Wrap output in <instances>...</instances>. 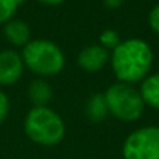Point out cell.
<instances>
[{
	"label": "cell",
	"mask_w": 159,
	"mask_h": 159,
	"mask_svg": "<svg viewBox=\"0 0 159 159\" xmlns=\"http://www.w3.org/2000/svg\"><path fill=\"white\" fill-rule=\"evenodd\" d=\"M28 96L34 107H47L53 98V88L47 80L36 79L28 87Z\"/></svg>",
	"instance_id": "obj_9"
},
{
	"label": "cell",
	"mask_w": 159,
	"mask_h": 159,
	"mask_svg": "<svg viewBox=\"0 0 159 159\" xmlns=\"http://www.w3.org/2000/svg\"><path fill=\"white\" fill-rule=\"evenodd\" d=\"M108 62V51L101 45H90L84 48L77 56V63L88 73L101 71Z\"/></svg>",
	"instance_id": "obj_7"
},
{
	"label": "cell",
	"mask_w": 159,
	"mask_h": 159,
	"mask_svg": "<svg viewBox=\"0 0 159 159\" xmlns=\"http://www.w3.org/2000/svg\"><path fill=\"white\" fill-rule=\"evenodd\" d=\"M39 2H42V3H45V5H60V3H63L65 0H39Z\"/></svg>",
	"instance_id": "obj_17"
},
{
	"label": "cell",
	"mask_w": 159,
	"mask_h": 159,
	"mask_svg": "<svg viewBox=\"0 0 159 159\" xmlns=\"http://www.w3.org/2000/svg\"><path fill=\"white\" fill-rule=\"evenodd\" d=\"M8 111H9V101H8V96H6L3 91H0V124L6 119Z\"/></svg>",
	"instance_id": "obj_15"
},
{
	"label": "cell",
	"mask_w": 159,
	"mask_h": 159,
	"mask_svg": "<svg viewBox=\"0 0 159 159\" xmlns=\"http://www.w3.org/2000/svg\"><path fill=\"white\" fill-rule=\"evenodd\" d=\"M122 156L124 159H159V127H144L128 134Z\"/></svg>",
	"instance_id": "obj_5"
},
{
	"label": "cell",
	"mask_w": 159,
	"mask_h": 159,
	"mask_svg": "<svg viewBox=\"0 0 159 159\" xmlns=\"http://www.w3.org/2000/svg\"><path fill=\"white\" fill-rule=\"evenodd\" d=\"M99 40H101V47H104L107 51L108 50H114L120 43V37H119V34L114 30H105V31H102L101 36H99Z\"/></svg>",
	"instance_id": "obj_12"
},
{
	"label": "cell",
	"mask_w": 159,
	"mask_h": 159,
	"mask_svg": "<svg viewBox=\"0 0 159 159\" xmlns=\"http://www.w3.org/2000/svg\"><path fill=\"white\" fill-rule=\"evenodd\" d=\"M108 113L122 122L138 120L144 113V99L130 84H113L104 93Z\"/></svg>",
	"instance_id": "obj_4"
},
{
	"label": "cell",
	"mask_w": 159,
	"mask_h": 159,
	"mask_svg": "<svg viewBox=\"0 0 159 159\" xmlns=\"http://www.w3.org/2000/svg\"><path fill=\"white\" fill-rule=\"evenodd\" d=\"M102 2H104L105 8H108V9L120 8V6H122V3H124V0H102Z\"/></svg>",
	"instance_id": "obj_16"
},
{
	"label": "cell",
	"mask_w": 159,
	"mask_h": 159,
	"mask_svg": "<svg viewBox=\"0 0 159 159\" xmlns=\"http://www.w3.org/2000/svg\"><path fill=\"white\" fill-rule=\"evenodd\" d=\"M16 2H17V5H22V3H25L26 0H16Z\"/></svg>",
	"instance_id": "obj_18"
},
{
	"label": "cell",
	"mask_w": 159,
	"mask_h": 159,
	"mask_svg": "<svg viewBox=\"0 0 159 159\" xmlns=\"http://www.w3.org/2000/svg\"><path fill=\"white\" fill-rule=\"evenodd\" d=\"M139 93L144 99V104L159 110V74L147 76L142 82Z\"/></svg>",
	"instance_id": "obj_10"
},
{
	"label": "cell",
	"mask_w": 159,
	"mask_h": 159,
	"mask_svg": "<svg viewBox=\"0 0 159 159\" xmlns=\"http://www.w3.org/2000/svg\"><path fill=\"white\" fill-rule=\"evenodd\" d=\"M26 136L45 147L59 144L65 136V124L62 117L48 107H34L25 117Z\"/></svg>",
	"instance_id": "obj_2"
},
{
	"label": "cell",
	"mask_w": 159,
	"mask_h": 159,
	"mask_svg": "<svg viewBox=\"0 0 159 159\" xmlns=\"http://www.w3.org/2000/svg\"><path fill=\"white\" fill-rule=\"evenodd\" d=\"M153 63L152 48L141 39L120 42L111 54V66L122 84H134L145 79Z\"/></svg>",
	"instance_id": "obj_1"
},
{
	"label": "cell",
	"mask_w": 159,
	"mask_h": 159,
	"mask_svg": "<svg viewBox=\"0 0 159 159\" xmlns=\"http://www.w3.org/2000/svg\"><path fill=\"white\" fill-rule=\"evenodd\" d=\"M108 114V108L104 94H93L85 105V116L91 122H102Z\"/></svg>",
	"instance_id": "obj_11"
},
{
	"label": "cell",
	"mask_w": 159,
	"mask_h": 159,
	"mask_svg": "<svg viewBox=\"0 0 159 159\" xmlns=\"http://www.w3.org/2000/svg\"><path fill=\"white\" fill-rule=\"evenodd\" d=\"M22 60L23 65L39 76H54L65 66V56L62 50L51 40L45 39L30 40V43L23 47Z\"/></svg>",
	"instance_id": "obj_3"
},
{
	"label": "cell",
	"mask_w": 159,
	"mask_h": 159,
	"mask_svg": "<svg viewBox=\"0 0 159 159\" xmlns=\"http://www.w3.org/2000/svg\"><path fill=\"white\" fill-rule=\"evenodd\" d=\"M17 6L19 5L16 0H0V25L8 23L11 20Z\"/></svg>",
	"instance_id": "obj_13"
},
{
	"label": "cell",
	"mask_w": 159,
	"mask_h": 159,
	"mask_svg": "<svg viewBox=\"0 0 159 159\" xmlns=\"http://www.w3.org/2000/svg\"><path fill=\"white\" fill-rule=\"evenodd\" d=\"M23 73L22 56L12 50H5L0 53V85L16 84Z\"/></svg>",
	"instance_id": "obj_6"
},
{
	"label": "cell",
	"mask_w": 159,
	"mask_h": 159,
	"mask_svg": "<svg viewBox=\"0 0 159 159\" xmlns=\"http://www.w3.org/2000/svg\"><path fill=\"white\" fill-rule=\"evenodd\" d=\"M148 23H150V28L156 34H159V5H156L150 11V14H148Z\"/></svg>",
	"instance_id": "obj_14"
},
{
	"label": "cell",
	"mask_w": 159,
	"mask_h": 159,
	"mask_svg": "<svg viewBox=\"0 0 159 159\" xmlns=\"http://www.w3.org/2000/svg\"><path fill=\"white\" fill-rule=\"evenodd\" d=\"M3 33L8 42L16 47H26L31 39L30 26L22 20H9L8 23H5Z\"/></svg>",
	"instance_id": "obj_8"
}]
</instances>
